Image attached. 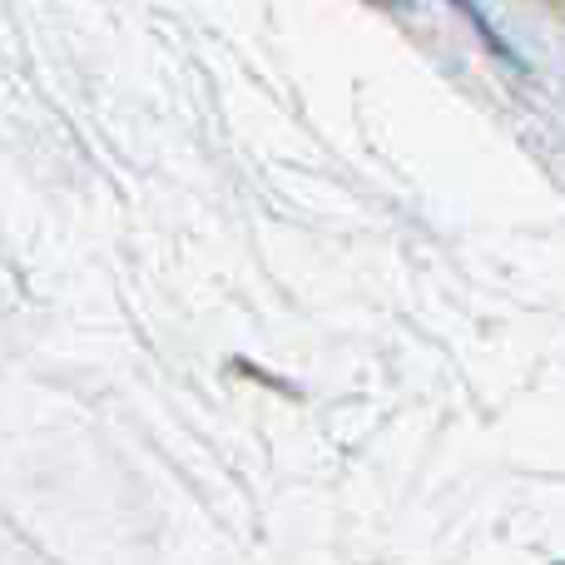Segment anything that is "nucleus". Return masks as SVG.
I'll return each mask as SVG.
<instances>
[{"instance_id": "nucleus-1", "label": "nucleus", "mask_w": 565, "mask_h": 565, "mask_svg": "<svg viewBox=\"0 0 565 565\" xmlns=\"http://www.w3.org/2000/svg\"><path fill=\"white\" fill-rule=\"evenodd\" d=\"M461 10H467V15H471V25H477L481 35L491 40V50H497L501 60H516V55H511V45H507V35H497V30H491V20H487V15H481V10H477V0H461Z\"/></svg>"}]
</instances>
